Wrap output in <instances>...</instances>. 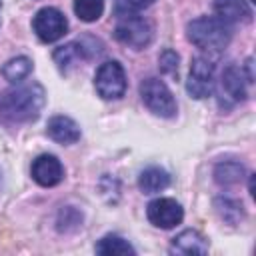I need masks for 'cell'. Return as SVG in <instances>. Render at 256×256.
I'll list each match as a JSON object with an SVG mask.
<instances>
[{
  "mask_svg": "<svg viewBox=\"0 0 256 256\" xmlns=\"http://www.w3.org/2000/svg\"><path fill=\"white\" fill-rule=\"evenodd\" d=\"M30 174H32V180L38 186L52 188V186H56L64 180V166L54 154H40L32 162Z\"/></svg>",
  "mask_w": 256,
  "mask_h": 256,
  "instance_id": "obj_11",
  "label": "cell"
},
{
  "mask_svg": "<svg viewBox=\"0 0 256 256\" xmlns=\"http://www.w3.org/2000/svg\"><path fill=\"white\" fill-rule=\"evenodd\" d=\"M154 0H114V14L118 18L130 16V14H140L148 6H152Z\"/></svg>",
  "mask_w": 256,
  "mask_h": 256,
  "instance_id": "obj_22",
  "label": "cell"
},
{
  "mask_svg": "<svg viewBox=\"0 0 256 256\" xmlns=\"http://www.w3.org/2000/svg\"><path fill=\"white\" fill-rule=\"evenodd\" d=\"M214 62L204 56H194L190 62L186 92L196 100L208 98L214 92Z\"/></svg>",
  "mask_w": 256,
  "mask_h": 256,
  "instance_id": "obj_8",
  "label": "cell"
},
{
  "mask_svg": "<svg viewBox=\"0 0 256 256\" xmlns=\"http://www.w3.org/2000/svg\"><path fill=\"white\" fill-rule=\"evenodd\" d=\"M188 40L202 52L218 54L232 40V26L218 16H198L186 26Z\"/></svg>",
  "mask_w": 256,
  "mask_h": 256,
  "instance_id": "obj_2",
  "label": "cell"
},
{
  "mask_svg": "<svg viewBox=\"0 0 256 256\" xmlns=\"http://www.w3.org/2000/svg\"><path fill=\"white\" fill-rule=\"evenodd\" d=\"M170 186V174L160 166H148L138 176V188L144 194H156Z\"/></svg>",
  "mask_w": 256,
  "mask_h": 256,
  "instance_id": "obj_15",
  "label": "cell"
},
{
  "mask_svg": "<svg viewBox=\"0 0 256 256\" xmlns=\"http://www.w3.org/2000/svg\"><path fill=\"white\" fill-rule=\"evenodd\" d=\"M46 104V90L38 82H18L0 98V120L6 124L34 122Z\"/></svg>",
  "mask_w": 256,
  "mask_h": 256,
  "instance_id": "obj_1",
  "label": "cell"
},
{
  "mask_svg": "<svg viewBox=\"0 0 256 256\" xmlns=\"http://www.w3.org/2000/svg\"><path fill=\"white\" fill-rule=\"evenodd\" d=\"M102 52H104L102 42H100L98 38L86 34V36H82V38H78V40H74V42H68V44H64V46H58V48L54 50L52 58H54L58 70H60L62 74H68V72H70L74 66H78L82 60H92V58L100 56Z\"/></svg>",
  "mask_w": 256,
  "mask_h": 256,
  "instance_id": "obj_3",
  "label": "cell"
},
{
  "mask_svg": "<svg viewBox=\"0 0 256 256\" xmlns=\"http://www.w3.org/2000/svg\"><path fill=\"white\" fill-rule=\"evenodd\" d=\"M46 134L48 138H52L54 142L58 144H74L80 140V126L76 120H72L70 116H64V114H58V116H52L46 124Z\"/></svg>",
  "mask_w": 256,
  "mask_h": 256,
  "instance_id": "obj_12",
  "label": "cell"
},
{
  "mask_svg": "<svg viewBox=\"0 0 256 256\" xmlns=\"http://www.w3.org/2000/svg\"><path fill=\"white\" fill-rule=\"evenodd\" d=\"M178 64H180V54L172 48H164L158 56V68L162 74L176 78L178 76Z\"/></svg>",
  "mask_w": 256,
  "mask_h": 256,
  "instance_id": "obj_21",
  "label": "cell"
},
{
  "mask_svg": "<svg viewBox=\"0 0 256 256\" xmlns=\"http://www.w3.org/2000/svg\"><path fill=\"white\" fill-rule=\"evenodd\" d=\"M94 250L100 256H128V254L134 256L136 254L134 246L128 240H124L122 236H118V234H106V236H102L96 242Z\"/></svg>",
  "mask_w": 256,
  "mask_h": 256,
  "instance_id": "obj_16",
  "label": "cell"
},
{
  "mask_svg": "<svg viewBox=\"0 0 256 256\" xmlns=\"http://www.w3.org/2000/svg\"><path fill=\"white\" fill-rule=\"evenodd\" d=\"M214 14L230 26L252 20V8L248 0H214Z\"/></svg>",
  "mask_w": 256,
  "mask_h": 256,
  "instance_id": "obj_13",
  "label": "cell"
},
{
  "mask_svg": "<svg viewBox=\"0 0 256 256\" xmlns=\"http://www.w3.org/2000/svg\"><path fill=\"white\" fill-rule=\"evenodd\" d=\"M126 72L118 60H106L98 66L94 76V88L104 100H118L126 92Z\"/></svg>",
  "mask_w": 256,
  "mask_h": 256,
  "instance_id": "obj_6",
  "label": "cell"
},
{
  "mask_svg": "<svg viewBox=\"0 0 256 256\" xmlns=\"http://www.w3.org/2000/svg\"><path fill=\"white\" fill-rule=\"evenodd\" d=\"M74 14L82 22H96L104 14V0H74Z\"/></svg>",
  "mask_w": 256,
  "mask_h": 256,
  "instance_id": "obj_20",
  "label": "cell"
},
{
  "mask_svg": "<svg viewBox=\"0 0 256 256\" xmlns=\"http://www.w3.org/2000/svg\"><path fill=\"white\" fill-rule=\"evenodd\" d=\"M114 38L132 50H144L152 42L154 30L146 18H142L140 14H130V16H122L116 22Z\"/></svg>",
  "mask_w": 256,
  "mask_h": 256,
  "instance_id": "obj_5",
  "label": "cell"
},
{
  "mask_svg": "<svg viewBox=\"0 0 256 256\" xmlns=\"http://www.w3.org/2000/svg\"><path fill=\"white\" fill-rule=\"evenodd\" d=\"M208 240L198 230H182L170 242V254H206Z\"/></svg>",
  "mask_w": 256,
  "mask_h": 256,
  "instance_id": "obj_14",
  "label": "cell"
},
{
  "mask_svg": "<svg viewBox=\"0 0 256 256\" xmlns=\"http://www.w3.org/2000/svg\"><path fill=\"white\" fill-rule=\"evenodd\" d=\"M244 174H246L244 164H240L236 160H224L214 166V180L218 186H234V184L242 182Z\"/></svg>",
  "mask_w": 256,
  "mask_h": 256,
  "instance_id": "obj_17",
  "label": "cell"
},
{
  "mask_svg": "<svg viewBox=\"0 0 256 256\" xmlns=\"http://www.w3.org/2000/svg\"><path fill=\"white\" fill-rule=\"evenodd\" d=\"M146 216H148L150 224H154L156 228L170 230L182 222L184 210H182L180 202H176L174 198H154L146 206Z\"/></svg>",
  "mask_w": 256,
  "mask_h": 256,
  "instance_id": "obj_10",
  "label": "cell"
},
{
  "mask_svg": "<svg viewBox=\"0 0 256 256\" xmlns=\"http://www.w3.org/2000/svg\"><path fill=\"white\" fill-rule=\"evenodd\" d=\"M32 30H34V34L38 36L40 42L50 44V42L60 40L68 32V20H66V16L58 8L46 6V8H40L34 14Z\"/></svg>",
  "mask_w": 256,
  "mask_h": 256,
  "instance_id": "obj_7",
  "label": "cell"
},
{
  "mask_svg": "<svg viewBox=\"0 0 256 256\" xmlns=\"http://www.w3.org/2000/svg\"><path fill=\"white\" fill-rule=\"evenodd\" d=\"M214 208H216L218 216H220L224 222H228L230 226H236V224L244 218V208H242V204H240L238 200L230 198V196H218V198H214Z\"/></svg>",
  "mask_w": 256,
  "mask_h": 256,
  "instance_id": "obj_19",
  "label": "cell"
},
{
  "mask_svg": "<svg viewBox=\"0 0 256 256\" xmlns=\"http://www.w3.org/2000/svg\"><path fill=\"white\" fill-rule=\"evenodd\" d=\"M246 76L242 72L240 66L236 64H228L224 70H222V76H220V106L222 108H230L238 102H244L248 98V90H246Z\"/></svg>",
  "mask_w": 256,
  "mask_h": 256,
  "instance_id": "obj_9",
  "label": "cell"
},
{
  "mask_svg": "<svg viewBox=\"0 0 256 256\" xmlns=\"http://www.w3.org/2000/svg\"><path fill=\"white\" fill-rule=\"evenodd\" d=\"M32 68H34V64L28 56H14L2 66V76L10 84H18L32 74Z\"/></svg>",
  "mask_w": 256,
  "mask_h": 256,
  "instance_id": "obj_18",
  "label": "cell"
},
{
  "mask_svg": "<svg viewBox=\"0 0 256 256\" xmlns=\"http://www.w3.org/2000/svg\"><path fill=\"white\" fill-rule=\"evenodd\" d=\"M138 92H140L142 102L146 104V108L154 116H160V118H174L176 116L178 106H176L174 94L170 92V88L166 86L164 80L154 78V76L144 78L138 86Z\"/></svg>",
  "mask_w": 256,
  "mask_h": 256,
  "instance_id": "obj_4",
  "label": "cell"
}]
</instances>
